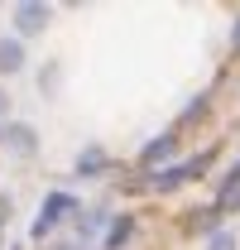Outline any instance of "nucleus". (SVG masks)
Returning a JSON list of instances; mask_svg holds the SVG:
<instances>
[{"mask_svg":"<svg viewBox=\"0 0 240 250\" xmlns=\"http://www.w3.org/2000/svg\"><path fill=\"white\" fill-rule=\"evenodd\" d=\"M168 149H173V135H163V140H154L149 149H144V164H154V159H163Z\"/></svg>","mask_w":240,"mask_h":250,"instance_id":"nucleus-5","label":"nucleus"},{"mask_svg":"<svg viewBox=\"0 0 240 250\" xmlns=\"http://www.w3.org/2000/svg\"><path fill=\"white\" fill-rule=\"evenodd\" d=\"M130 231H135V221H130V217H120L116 226H111V236H106V250H120L125 241H130Z\"/></svg>","mask_w":240,"mask_h":250,"instance_id":"nucleus-3","label":"nucleus"},{"mask_svg":"<svg viewBox=\"0 0 240 250\" xmlns=\"http://www.w3.org/2000/svg\"><path fill=\"white\" fill-rule=\"evenodd\" d=\"M101 164H106V154H101V149H87L82 164H77V173H87V178H91V168H101Z\"/></svg>","mask_w":240,"mask_h":250,"instance_id":"nucleus-6","label":"nucleus"},{"mask_svg":"<svg viewBox=\"0 0 240 250\" xmlns=\"http://www.w3.org/2000/svg\"><path fill=\"white\" fill-rule=\"evenodd\" d=\"M211 250H236V241L231 236H211Z\"/></svg>","mask_w":240,"mask_h":250,"instance_id":"nucleus-8","label":"nucleus"},{"mask_svg":"<svg viewBox=\"0 0 240 250\" xmlns=\"http://www.w3.org/2000/svg\"><path fill=\"white\" fill-rule=\"evenodd\" d=\"M72 207H77V202H72L67 192H48V202H43V217L34 221V236H43V231H48V226H53L58 217H67Z\"/></svg>","mask_w":240,"mask_h":250,"instance_id":"nucleus-1","label":"nucleus"},{"mask_svg":"<svg viewBox=\"0 0 240 250\" xmlns=\"http://www.w3.org/2000/svg\"><path fill=\"white\" fill-rule=\"evenodd\" d=\"M10 140H15L20 149H34V135H29V130H24V125H15V130H10Z\"/></svg>","mask_w":240,"mask_h":250,"instance_id":"nucleus-7","label":"nucleus"},{"mask_svg":"<svg viewBox=\"0 0 240 250\" xmlns=\"http://www.w3.org/2000/svg\"><path fill=\"white\" fill-rule=\"evenodd\" d=\"M43 20H48V10H43V5H20V10H15L20 34H39V29H43Z\"/></svg>","mask_w":240,"mask_h":250,"instance_id":"nucleus-2","label":"nucleus"},{"mask_svg":"<svg viewBox=\"0 0 240 250\" xmlns=\"http://www.w3.org/2000/svg\"><path fill=\"white\" fill-rule=\"evenodd\" d=\"M20 62H24L20 43H15V39H5V43H0V72H10V67H20Z\"/></svg>","mask_w":240,"mask_h":250,"instance_id":"nucleus-4","label":"nucleus"}]
</instances>
